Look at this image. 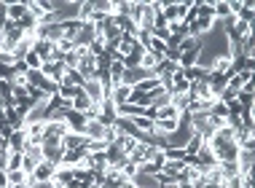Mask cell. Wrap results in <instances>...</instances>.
I'll use <instances>...</instances> for the list:
<instances>
[{
  "label": "cell",
  "instance_id": "7a4b0ae2",
  "mask_svg": "<svg viewBox=\"0 0 255 188\" xmlns=\"http://www.w3.org/2000/svg\"><path fill=\"white\" fill-rule=\"evenodd\" d=\"M43 159L46 162H54V164H59L62 162V153H65V148H62V140L59 137H43Z\"/></svg>",
  "mask_w": 255,
  "mask_h": 188
},
{
  "label": "cell",
  "instance_id": "3957f363",
  "mask_svg": "<svg viewBox=\"0 0 255 188\" xmlns=\"http://www.w3.org/2000/svg\"><path fill=\"white\" fill-rule=\"evenodd\" d=\"M62 148L65 151H86L89 148V137L86 135H75V132H67L62 137Z\"/></svg>",
  "mask_w": 255,
  "mask_h": 188
},
{
  "label": "cell",
  "instance_id": "5bb4252c",
  "mask_svg": "<svg viewBox=\"0 0 255 188\" xmlns=\"http://www.w3.org/2000/svg\"><path fill=\"white\" fill-rule=\"evenodd\" d=\"M105 132H108V127H102L100 121H86L84 135L89 137V140H105Z\"/></svg>",
  "mask_w": 255,
  "mask_h": 188
},
{
  "label": "cell",
  "instance_id": "44dd1931",
  "mask_svg": "<svg viewBox=\"0 0 255 188\" xmlns=\"http://www.w3.org/2000/svg\"><path fill=\"white\" fill-rule=\"evenodd\" d=\"M124 70H127V67H124L121 62H116V59H113V65H110V83H113V86H119V83H121Z\"/></svg>",
  "mask_w": 255,
  "mask_h": 188
},
{
  "label": "cell",
  "instance_id": "52a82bcc",
  "mask_svg": "<svg viewBox=\"0 0 255 188\" xmlns=\"http://www.w3.org/2000/svg\"><path fill=\"white\" fill-rule=\"evenodd\" d=\"M84 78L89 81V78H94L97 75V57H92V54H86L84 59H78V67H75Z\"/></svg>",
  "mask_w": 255,
  "mask_h": 188
},
{
  "label": "cell",
  "instance_id": "ac0fdd59",
  "mask_svg": "<svg viewBox=\"0 0 255 188\" xmlns=\"http://www.w3.org/2000/svg\"><path fill=\"white\" fill-rule=\"evenodd\" d=\"M62 83H70V86H78V89H84V83H86V78L81 75L78 70H65V81Z\"/></svg>",
  "mask_w": 255,
  "mask_h": 188
},
{
  "label": "cell",
  "instance_id": "7402d4cb",
  "mask_svg": "<svg viewBox=\"0 0 255 188\" xmlns=\"http://www.w3.org/2000/svg\"><path fill=\"white\" fill-rule=\"evenodd\" d=\"M188 102H191V94H172V105L180 110V113L188 110Z\"/></svg>",
  "mask_w": 255,
  "mask_h": 188
},
{
  "label": "cell",
  "instance_id": "d6986e66",
  "mask_svg": "<svg viewBox=\"0 0 255 188\" xmlns=\"http://www.w3.org/2000/svg\"><path fill=\"white\" fill-rule=\"evenodd\" d=\"M92 105H94V102H89V97H86L84 92H81V94L70 102V108H73V110H78V113H86V110L92 108Z\"/></svg>",
  "mask_w": 255,
  "mask_h": 188
},
{
  "label": "cell",
  "instance_id": "484cf974",
  "mask_svg": "<svg viewBox=\"0 0 255 188\" xmlns=\"http://www.w3.org/2000/svg\"><path fill=\"white\" fill-rule=\"evenodd\" d=\"M223 186H226V188H242V175H237V178H229V180H223Z\"/></svg>",
  "mask_w": 255,
  "mask_h": 188
},
{
  "label": "cell",
  "instance_id": "9c48e42d",
  "mask_svg": "<svg viewBox=\"0 0 255 188\" xmlns=\"http://www.w3.org/2000/svg\"><path fill=\"white\" fill-rule=\"evenodd\" d=\"M188 94L191 97H196V100H218L215 94H212V89H210V83L207 81H199V83H191V89H188Z\"/></svg>",
  "mask_w": 255,
  "mask_h": 188
},
{
  "label": "cell",
  "instance_id": "6da1fadb",
  "mask_svg": "<svg viewBox=\"0 0 255 188\" xmlns=\"http://www.w3.org/2000/svg\"><path fill=\"white\" fill-rule=\"evenodd\" d=\"M57 170H59V164H54V162H40L35 167V172H32L30 178H27V188H35V186H43V183H51L54 175H57Z\"/></svg>",
  "mask_w": 255,
  "mask_h": 188
},
{
  "label": "cell",
  "instance_id": "277c9868",
  "mask_svg": "<svg viewBox=\"0 0 255 188\" xmlns=\"http://www.w3.org/2000/svg\"><path fill=\"white\" fill-rule=\"evenodd\" d=\"M40 73H43L49 81H54L57 86H59L62 81H65V65H62V62H43Z\"/></svg>",
  "mask_w": 255,
  "mask_h": 188
},
{
  "label": "cell",
  "instance_id": "9a60e30c",
  "mask_svg": "<svg viewBox=\"0 0 255 188\" xmlns=\"http://www.w3.org/2000/svg\"><path fill=\"white\" fill-rule=\"evenodd\" d=\"M158 62H164V57H158V54H153V51H145V54H142V59H140V67H142V70L153 73Z\"/></svg>",
  "mask_w": 255,
  "mask_h": 188
},
{
  "label": "cell",
  "instance_id": "8fae6325",
  "mask_svg": "<svg viewBox=\"0 0 255 188\" xmlns=\"http://www.w3.org/2000/svg\"><path fill=\"white\" fill-rule=\"evenodd\" d=\"M8 148L16 151V153H24L27 151V132L24 129H13V135L8 137Z\"/></svg>",
  "mask_w": 255,
  "mask_h": 188
},
{
  "label": "cell",
  "instance_id": "d4e9b609",
  "mask_svg": "<svg viewBox=\"0 0 255 188\" xmlns=\"http://www.w3.org/2000/svg\"><path fill=\"white\" fill-rule=\"evenodd\" d=\"M57 48H59L62 54H70L73 48H75V40H73V38H62L59 43H57Z\"/></svg>",
  "mask_w": 255,
  "mask_h": 188
},
{
  "label": "cell",
  "instance_id": "cb8c5ba5",
  "mask_svg": "<svg viewBox=\"0 0 255 188\" xmlns=\"http://www.w3.org/2000/svg\"><path fill=\"white\" fill-rule=\"evenodd\" d=\"M24 65L30 67V70H40V67H43V59H40L35 51H30V54L24 57Z\"/></svg>",
  "mask_w": 255,
  "mask_h": 188
},
{
  "label": "cell",
  "instance_id": "30bf717a",
  "mask_svg": "<svg viewBox=\"0 0 255 188\" xmlns=\"http://www.w3.org/2000/svg\"><path fill=\"white\" fill-rule=\"evenodd\" d=\"M180 110H177L175 105H172V102H169V105H161V108H156V118H153V121H180Z\"/></svg>",
  "mask_w": 255,
  "mask_h": 188
},
{
  "label": "cell",
  "instance_id": "ffe728a7",
  "mask_svg": "<svg viewBox=\"0 0 255 188\" xmlns=\"http://www.w3.org/2000/svg\"><path fill=\"white\" fill-rule=\"evenodd\" d=\"M218 167H220V172H223L226 180L239 175V164H237V162H218Z\"/></svg>",
  "mask_w": 255,
  "mask_h": 188
},
{
  "label": "cell",
  "instance_id": "ba28073f",
  "mask_svg": "<svg viewBox=\"0 0 255 188\" xmlns=\"http://www.w3.org/2000/svg\"><path fill=\"white\" fill-rule=\"evenodd\" d=\"M54 48H57V43H51V40H46V38H38L35 43H32V51H35L43 62H49V59H51Z\"/></svg>",
  "mask_w": 255,
  "mask_h": 188
},
{
  "label": "cell",
  "instance_id": "5b68a950",
  "mask_svg": "<svg viewBox=\"0 0 255 188\" xmlns=\"http://www.w3.org/2000/svg\"><path fill=\"white\" fill-rule=\"evenodd\" d=\"M65 124L70 127V132H75V135H84L86 132V113H78V110H67L65 116Z\"/></svg>",
  "mask_w": 255,
  "mask_h": 188
},
{
  "label": "cell",
  "instance_id": "603a6c76",
  "mask_svg": "<svg viewBox=\"0 0 255 188\" xmlns=\"http://www.w3.org/2000/svg\"><path fill=\"white\" fill-rule=\"evenodd\" d=\"M24 156H30L35 164H40V162H43V148H40V145H27Z\"/></svg>",
  "mask_w": 255,
  "mask_h": 188
},
{
  "label": "cell",
  "instance_id": "7c38bea8",
  "mask_svg": "<svg viewBox=\"0 0 255 188\" xmlns=\"http://www.w3.org/2000/svg\"><path fill=\"white\" fill-rule=\"evenodd\" d=\"M67 132H70V127H67L65 121H46V132H43V137H65Z\"/></svg>",
  "mask_w": 255,
  "mask_h": 188
},
{
  "label": "cell",
  "instance_id": "4fadbf2b",
  "mask_svg": "<svg viewBox=\"0 0 255 188\" xmlns=\"http://www.w3.org/2000/svg\"><path fill=\"white\" fill-rule=\"evenodd\" d=\"M129 97H132V86H127V83H119V86H113V92H110V100H113L116 105L129 102Z\"/></svg>",
  "mask_w": 255,
  "mask_h": 188
},
{
  "label": "cell",
  "instance_id": "e0dca14e",
  "mask_svg": "<svg viewBox=\"0 0 255 188\" xmlns=\"http://www.w3.org/2000/svg\"><path fill=\"white\" fill-rule=\"evenodd\" d=\"M22 162H24V153L8 151V159H5V172H11V170H22Z\"/></svg>",
  "mask_w": 255,
  "mask_h": 188
},
{
  "label": "cell",
  "instance_id": "8992f818",
  "mask_svg": "<svg viewBox=\"0 0 255 188\" xmlns=\"http://www.w3.org/2000/svg\"><path fill=\"white\" fill-rule=\"evenodd\" d=\"M84 94L89 97V102H102L105 100V89H102V83L97 78H89L84 83Z\"/></svg>",
  "mask_w": 255,
  "mask_h": 188
},
{
  "label": "cell",
  "instance_id": "2e32d148",
  "mask_svg": "<svg viewBox=\"0 0 255 188\" xmlns=\"http://www.w3.org/2000/svg\"><path fill=\"white\" fill-rule=\"evenodd\" d=\"M27 16V5L24 3H8V19L11 22H22Z\"/></svg>",
  "mask_w": 255,
  "mask_h": 188
}]
</instances>
